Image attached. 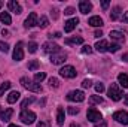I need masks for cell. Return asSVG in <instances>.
Listing matches in <instances>:
<instances>
[{
	"mask_svg": "<svg viewBox=\"0 0 128 127\" xmlns=\"http://www.w3.org/2000/svg\"><path fill=\"white\" fill-rule=\"evenodd\" d=\"M21 85L24 87V88H27V90H30V91H34V93H42V85L40 84H37L36 81H30L28 78H21Z\"/></svg>",
	"mask_w": 128,
	"mask_h": 127,
	"instance_id": "6da1fadb",
	"label": "cell"
},
{
	"mask_svg": "<svg viewBox=\"0 0 128 127\" xmlns=\"http://www.w3.org/2000/svg\"><path fill=\"white\" fill-rule=\"evenodd\" d=\"M107 94H109V97H110L113 102H118V100H121V99H122L124 93H122V90L119 88V85H118V84H112V85H110V88L107 90Z\"/></svg>",
	"mask_w": 128,
	"mask_h": 127,
	"instance_id": "7a4b0ae2",
	"label": "cell"
},
{
	"mask_svg": "<svg viewBox=\"0 0 128 127\" xmlns=\"http://www.w3.org/2000/svg\"><path fill=\"white\" fill-rule=\"evenodd\" d=\"M20 120L24 123V124H33L36 121V114L33 111H22L20 114Z\"/></svg>",
	"mask_w": 128,
	"mask_h": 127,
	"instance_id": "3957f363",
	"label": "cell"
},
{
	"mask_svg": "<svg viewBox=\"0 0 128 127\" xmlns=\"http://www.w3.org/2000/svg\"><path fill=\"white\" fill-rule=\"evenodd\" d=\"M86 117H88V120L91 123H98V121L103 120V115L100 114V111H97L96 108H90L88 112H86Z\"/></svg>",
	"mask_w": 128,
	"mask_h": 127,
	"instance_id": "277c9868",
	"label": "cell"
},
{
	"mask_svg": "<svg viewBox=\"0 0 128 127\" xmlns=\"http://www.w3.org/2000/svg\"><path fill=\"white\" fill-rule=\"evenodd\" d=\"M60 75L64 76V78H68V79H72V78H76V69L73 67V66H64L60 69Z\"/></svg>",
	"mask_w": 128,
	"mask_h": 127,
	"instance_id": "5b68a950",
	"label": "cell"
},
{
	"mask_svg": "<svg viewBox=\"0 0 128 127\" xmlns=\"http://www.w3.org/2000/svg\"><path fill=\"white\" fill-rule=\"evenodd\" d=\"M67 100H70V102H84L85 100V94L80 90H73V91H70L67 94Z\"/></svg>",
	"mask_w": 128,
	"mask_h": 127,
	"instance_id": "8992f818",
	"label": "cell"
},
{
	"mask_svg": "<svg viewBox=\"0 0 128 127\" xmlns=\"http://www.w3.org/2000/svg\"><path fill=\"white\" fill-rule=\"evenodd\" d=\"M67 58V54L64 51H58V52H54L51 54V63L52 64H63Z\"/></svg>",
	"mask_w": 128,
	"mask_h": 127,
	"instance_id": "52a82bcc",
	"label": "cell"
},
{
	"mask_svg": "<svg viewBox=\"0 0 128 127\" xmlns=\"http://www.w3.org/2000/svg\"><path fill=\"white\" fill-rule=\"evenodd\" d=\"M113 120H116L118 123L127 126L128 124V112L127 111H118V112H115L113 114Z\"/></svg>",
	"mask_w": 128,
	"mask_h": 127,
	"instance_id": "ba28073f",
	"label": "cell"
},
{
	"mask_svg": "<svg viewBox=\"0 0 128 127\" xmlns=\"http://www.w3.org/2000/svg\"><path fill=\"white\" fill-rule=\"evenodd\" d=\"M14 60L15 61H21L24 60V49H22V42H18L15 49H14Z\"/></svg>",
	"mask_w": 128,
	"mask_h": 127,
	"instance_id": "9c48e42d",
	"label": "cell"
},
{
	"mask_svg": "<svg viewBox=\"0 0 128 127\" xmlns=\"http://www.w3.org/2000/svg\"><path fill=\"white\" fill-rule=\"evenodd\" d=\"M37 23H39V17H37V14H36V12H32V14L27 17V20H26L24 26H26L27 29H30V27L37 26Z\"/></svg>",
	"mask_w": 128,
	"mask_h": 127,
	"instance_id": "30bf717a",
	"label": "cell"
},
{
	"mask_svg": "<svg viewBox=\"0 0 128 127\" xmlns=\"http://www.w3.org/2000/svg\"><path fill=\"white\" fill-rule=\"evenodd\" d=\"M43 51H45V52H51V54H54V52H58V51H61V49H60V46H58L57 43L46 42V43H43Z\"/></svg>",
	"mask_w": 128,
	"mask_h": 127,
	"instance_id": "8fae6325",
	"label": "cell"
},
{
	"mask_svg": "<svg viewBox=\"0 0 128 127\" xmlns=\"http://www.w3.org/2000/svg\"><path fill=\"white\" fill-rule=\"evenodd\" d=\"M78 24H79V20H78V18H72V20H68V21L66 23V26H64V32L66 33H72Z\"/></svg>",
	"mask_w": 128,
	"mask_h": 127,
	"instance_id": "7c38bea8",
	"label": "cell"
},
{
	"mask_svg": "<svg viewBox=\"0 0 128 127\" xmlns=\"http://www.w3.org/2000/svg\"><path fill=\"white\" fill-rule=\"evenodd\" d=\"M110 37H112L113 40H116L119 45H121L122 42H125V36H124V33L118 32V30H112V32H110Z\"/></svg>",
	"mask_w": 128,
	"mask_h": 127,
	"instance_id": "4fadbf2b",
	"label": "cell"
},
{
	"mask_svg": "<svg viewBox=\"0 0 128 127\" xmlns=\"http://www.w3.org/2000/svg\"><path fill=\"white\" fill-rule=\"evenodd\" d=\"M8 8H9L12 12L18 14V15L22 12V8H21V5H20L18 2H15V0H10V2H8Z\"/></svg>",
	"mask_w": 128,
	"mask_h": 127,
	"instance_id": "5bb4252c",
	"label": "cell"
},
{
	"mask_svg": "<svg viewBox=\"0 0 128 127\" xmlns=\"http://www.w3.org/2000/svg\"><path fill=\"white\" fill-rule=\"evenodd\" d=\"M91 9H92V3L91 2H85V0L79 2V11L82 14H88V12H91Z\"/></svg>",
	"mask_w": 128,
	"mask_h": 127,
	"instance_id": "9a60e30c",
	"label": "cell"
},
{
	"mask_svg": "<svg viewBox=\"0 0 128 127\" xmlns=\"http://www.w3.org/2000/svg\"><path fill=\"white\" fill-rule=\"evenodd\" d=\"M96 49L98 52H106V51H109V43H107V40H104V39L98 40L96 43Z\"/></svg>",
	"mask_w": 128,
	"mask_h": 127,
	"instance_id": "2e32d148",
	"label": "cell"
},
{
	"mask_svg": "<svg viewBox=\"0 0 128 127\" xmlns=\"http://www.w3.org/2000/svg\"><path fill=\"white\" fill-rule=\"evenodd\" d=\"M88 24L90 26H92V27H101L104 23H103V18L101 17H91L90 20H88Z\"/></svg>",
	"mask_w": 128,
	"mask_h": 127,
	"instance_id": "e0dca14e",
	"label": "cell"
},
{
	"mask_svg": "<svg viewBox=\"0 0 128 127\" xmlns=\"http://www.w3.org/2000/svg\"><path fill=\"white\" fill-rule=\"evenodd\" d=\"M66 43H68V45H79V43H84V39H82L80 36L67 37V39H66Z\"/></svg>",
	"mask_w": 128,
	"mask_h": 127,
	"instance_id": "ac0fdd59",
	"label": "cell"
},
{
	"mask_svg": "<svg viewBox=\"0 0 128 127\" xmlns=\"http://www.w3.org/2000/svg\"><path fill=\"white\" fill-rule=\"evenodd\" d=\"M12 115H14V109H12V108H8L4 112H2V114H0V117H2V120H3V121H9Z\"/></svg>",
	"mask_w": 128,
	"mask_h": 127,
	"instance_id": "d6986e66",
	"label": "cell"
},
{
	"mask_svg": "<svg viewBox=\"0 0 128 127\" xmlns=\"http://www.w3.org/2000/svg\"><path fill=\"white\" fill-rule=\"evenodd\" d=\"M64 118H66V115H64V109L63 108H58V109H57V123H58L60 126H63L64 124Z\"/></svg>",
	"mask_w": 128,
	"mask_h": 127,
	"instance_id": "ffe728a7",
	"label": "cell"
},
{
	"mask_svg": "<svg viewBox=\"0 0 128 127\" xmlns=\"http://www.w3.org/2000/svg\"><path fill=\"white\" fill-rule=\"evenodd\" d=\"M20 97H21L20 91H12L10 94L8 96V103H15V102H16Z\"/></svg>",
	"mask_w": 128,
	"mask_h": 127,
	"instance_id": "44dd1931",
	"label": "cell"
},
{
	"mask_svg": "<svg viewBox=\"0 0 128 127\" xmlns=\"http://www.w3.org/2000/svg\"><path fill=\"white\" fill-rule=\"evenodd\" d=\"M118 81H119V84H121L122 87L128 88V75L127 73H121V75L118 76Z\"/></svg>",
	"mask_w": 128,
	"mask_h": 127,
	"instance_id": "7402d4cb",
	"label": "cell"
},
{
	"mask_svg": "<svg viewBox=\"0 0 128 127\" xmlns=\"http://www.w3.org/2000/svg\"><path fill=\"white\" fill-rule=\"evenodd\" d=\"M0 21L4 23V24H10V23H12V18H10L9 12H2V14H0Z\"/></svg>",
	"mask_w": 128,
	"mask_h": 127,
	"instance_id": "603a6c76",
	"label": "cell"
},
{
	"mask_svg": "<svg viewBox=\"0 0 128 127\" xmlns=\"http://www.w3.org/2000/svg\"><path fill=\"white\" fill-rule=\"evenodd\" d=\"M37 26L40 27V29H46L48 26H49V20H48V17H40V20H39V23H37Z\"/></svg>",
	"mask_w": 128,
	"mask_h": 127,
	"instance_id": "cb8c5ba5",
	"label": "cell"
},
{
	"mask_svg": "<svg viewBox=\"0 0 128 127\" xmlns=\"http://www.w3.org/2000/svg\"><path fill=\"white\" fill-rule=\"evenodd\" d=\"M119 14H121V8H119V6L113 8V11H112V14H110V18H112V21H116V20L119 18Z\"/></svg>",
	"mask_w": 128,
	"mask_h": 127,
	"instance_id": "d4e9b609",
	"label": "cell"
},
{
	"mask_svg": "<svg viewBox=\"0 0 128 127\" xmlns=\"http://www.w3.org/2000/svg\"><path fill=\"white\" fill-rule=\"evenodd\" d=\"M90 103H91V105L103 103V97H101V96H91V97H90Z\"/></svg>",
	"mask_w": 128,
	"mask_h": 127,
	"instance_id": "484cf974",
	"label": "cell"
},
{
	"mask_svg": "<svg viewBox=\"0 0 128 127\" xmlns=\"http://www.w3.org/2000/svg\"><path fill=\"white\" fill-rule=\"evenodd\" d=\"M45 78H46V73H45V72H39V73H36V75H34V81H36L37 84H39V82H42Z\"/></svg>",
	"mask_w": 128,
	"mask_h": 127,
	"instance_id": "4316f807",
	"label": "cell"
},
{
	"mask_svg": "<svg viewBox=\"0 0 128 127\" xmlns=\"http://www.w3.org/2000/svg\"><path fill=\"white\" fill-rule=\"evenodd\" d=\"M10 85H12V84H10V82H9V81H6V82H3V84H2V85H0V96L3 94V93H4V91H8V90H9V88H10Z\"/></svg>",
	"mask_w": 128,
	"mask_h": 127,
	"instance_id": "83f0119b",
	"label": "cell"
},
{
	"mask_svg": "<svg viewBox=\"0 0 128 127\" xmlns=\"http://www.w3.org/2000/svg\"><path fill=\"white\" fill-rule=\"evenodd\" d=\"M34 100H36L34 97H30V99H26V100H24V102L21 103V108H22V111H24V109H26V108H27L28 105H32V103L34 102Z\"/></svg>",
	"mask_w": 128,
	"mask_h": 127,
	"instance_id": "f1b7e54d",
	"label": "cell"
},
{
	"mask_svg": "<svg viewBox=\"0 0 128 127\" xmlns=\"http://www.w3.org/2000/svg\"><path fill=\"white\" fill-rule=\"evenodd\" d=\"M49 85L51 87H54V88H57V87H60V81L57 79V78H49Z\"/></svg>",
	"mask_w": 128,
	"mask_h": 127,
	"instance_id": "f546056e",
	"label": "cell"
},
{
	"mask_svg": "<svg viewBox=\"0 0 128 127\" xmlns=\"http://www.w3.org/2000/svg\"><path fill=\"white\" fill-rule=\"evenodd\" d=\"M37 48H39V46H37V43H36V42H30V43H28V52L34 54V52L37 51Z\"/></svg>",
	"mask_w": 128,
	"mask_h": 127,
	"instance_id": "4dcf8cb0",
	"label": "cell"
},
{
	"mask_svg": "<svg viewBox=\"0 0 128 127\" xmlns=\"http://www.w3.org/2000/svg\"><path fill=\"white\" fill-rule=\"evenodd\" d=\"M119 48H121L119 43H112V45H109V51H110V52H116V51H119Z\"/></svg>",
	"mask_w": 128,
	"mask_h": 127,
	"instance_id": "1f68e13d",
	"label": "cell"
},
{
	"mask_svg": "<svg viewBox=\"0 0 128 127\" xmlns=\"http://www.w3.org/2000/svg\"><path fill=\"white\" fill-rule=\"evenodd\" d=\"M28 69H30V70H36V69H39V61H37V60L30 61V63H28Z\"/></svg>",
	"mask_w": 128,
	"mask_h": 127,
	"instance_id": "d6a6232c",
	"label": "cell"
},
{
	"mask_svg": "<svg viewBox=\"0 0 128 127\" xmlns=\"http://www.w3.org/2000/svg\"><path fill=\"white\" fill-rule=\"evenodd\" d=\"M0 51L2 52H8L9 51V45L6 42H0Z\"/></svg>",
	"mask_w": 128,
	"mask_h": 127,
	"instance_id": "836d02e7",
	"label": "cell"
},
{
	"mask_svg": "<svg viewBox=\"0 0 128 127\" xmlns=\"http://www.w3.org/2000/svg\"><path fill=\"white\" fill-rule=\"evenodd\" d=\"M96 91H97V93H100V94H101V93L104 91V85H103L101 82H98V84H96Z\"/></svg>",
	"mask_w": 128,
	"mask_h": 127,
	"instance_id": "e575fe53",
	"label": "cell"
},
{
	"mask_svg": "<svg viewBox=\"0 0 128 127\" xmlns=\"http://www.w3.org/2000/svg\"><path fill=\"white\" fill-rule=\"evenodd\" d=\"M82 52H84V54H91V52H92V48H91L90 45H84Z\"/></svg>",
	"mask_w": 128,
	"mask_h": 127,
	"instance_id": "d590c367",
	"label": "cell"
},
{
	"mask_svg": "<svg viewBox=\"0 0 128 127\" xmlns=\"http://www.w3.org/2000/svg\"><path fill=\"white\" fill-rule=\"evenodd\" d=\"M91 85H92L91 79H84V81H82V87H84V88H90Z\"/></svg>",
	"mask_w": 128,
	"mask_h": 127,
	"instance_id": "8d00e7d4",
	"label": "cell"
},
{
	"mask_svg": "<svg viewBox=\"0 0 128 127\" xmlns=\"http://www.w3.org/2000/svg\"><path fill=\"white\" fill-rule=\"evenodd\" d=\"M68 114L70 115H76V114H79V108H68Z\"/></svg>",
	"mask_w": 128,
	"mask_h": 127,
	"instance_id": "74e56055",
	"label": "cell"
},
{
	"mask_svg": "<svg viewBox=\"0 0 128 127\" xmlns=\"http://www.w3.org/2000/svg\"><path fill=\"white\" fill-rule=\"evenodd\" d=\"M64 14H66V15H72V14H74V8H66V9H64Z\"/></svg>",
	"mask_w": 128,
	"mask_h": 127,
	"instance_id": "f35d334b",
	"label": "cell"
},
{
	"mask_svg": "<svg viewBox=\"0 0 128 127\" xmlns=\"http://www.w3.org/2000/svg\"><path fill=\"white\" fill-rule=\"evenodd\" d=\"M109 5H110V2H107V0H106V2H103V3H101V8H103V9H107V8H109Z\"/></svg>",
	"mask_w": 128,
	"mask_h": 127,
	"instance_id": "ab89813d",
	"label": "cell"
},
{
	"mask_svg": "<svg viewBox=\"0 0 128 127\" xmlns=\"http://www.w3.org/2000/svg\"><path fill=\"white\" fill-rule=\"evenodd\" d=\"M122 21H124V23H128V12H124V15H122Z\"/></svg>",
	"mask_w": 128,
	"mask_h": 127,
	"instance_id": "60d3db41",
	"label": "cell"
},
{
	"mask_svg": "<svg viewBox=\"0 0 128 127\" xmlns=\"http://www.w3.org/2000/svg\"><path fill=\"white\" fill-rule=\"evenodd\" d=\"M94 36H96V37H101V36H103V32H101V30H97V32L94 33Z\"/></svg>",
	"mask_w": 128,
	"mask_h": 127,
	"instance_id": "b9f144b4",
	"label": "cell"
},
{
	"mask_svg": "<svg viewBox=\"0 0 128 127\" xmlns=\"http://www.w3.org/2000/svg\"><path fill=\"white\" fill-rule=\"evenodd\" d=\"M51 37H55V39H58V37H61V33H54V34H49Z\"/></svg>",
	"mask_w": 128,
	"mask_h": 127,
	"instance_id": "7bdbcfd3",
	"label": "cell"
},
{
	"mask_svg": "<svg viewBox=\"0 0 128 127\" xmlns=\"http://www.w3.org/2000/svg\"><path fill=\"white\" fill-rule=\"evenodd\" d=\"M96 127H107V123H106V121H100V124L96 126Z\"/></svg>",
	"mask_w": 128,
	"mask_h": 127,
	"instance_id": "ee69618b",
	"label": "cell"
},
{
	"mask_svg": "<svg viewBox=\"0 0 128 127\" xmlns=\"http://www.w3.org/2000/svg\"><path fill=\"white\" fill-rule=\"evenodd\" d=\"M122 60H124V61H128V52H127V54H124V55H122Z\"/></svg>",
	"mask_w": 128,
	"mask_h": 127,
	"instance_id": "f6af8a7d",
	"label": "cell"
},
{
	"mask_svg": "<svg viewBox=\"0 0 128 127\" xmlns=\"http://www.w3.org/2000/svg\"><path fill=\"white\" fill-rule=\"evenodd\" d=\"M2 34H3V36H8V34H9V32H8V30H4V29H3V30H2Z\"/></svg>",
	"mask_w": 128,
	"mask_h": 127,
	"instance_id": "bcb514c9",
	"label": "cell"
},
{
	"mask_svg": "<svg viewBox=\"0 0 128 127\" xmlns=\"http://www.w3.org/2000/svg\"><path fill=\"white\" fill-rule=\"evenodd\" d=\"M45 126H46L45 123H39V124H37V127H45Z\"/></svg>",
	"mask_w": 128,
	"mask_h": 127,
	"instance_id": "7dc6e473",
	"label": "cell"
},
{
	"mask_svg": "<svg viewBox=\"0 0 128 127\" xmlns=\"http://www.w3.org/2000/svg\"><path fill=\"white\" fill-rule=\"evenodd\" d=\"M125 105H128V94L125 96Z\"/></svg>",
	"mask_w": 128,
	"mask_h": 127,
	"instance_id": "c3c4849f",
	"label": "cell"
},
{
	"mask_svg": "<svg viewBox=\"0 0 128 127\" xmlns=\"http://www.w3.org/2000/svg\"><path fill=\"white\" fill-rule=\"evenodd\" d=\"M72 127H79V124H74V123H73V124H72Z\"/></svg>",
	"mask_w": 128,
	"mask_h": 127,
	"instance_id": "681fc988",
	"label": "cell"
},
{
	"mask_svg": "<svg viewBox=\"0 0 128 127\" xmlns=\"http://www.w3.org/2000/svg\"><path fill=\"white\" fill-rule=\"evenodd\" d=\"M9 127H20V126H15V124H10Z\"/></svg>",
	"mask_w": 128,
	"mask_h": 127,
	"instance_id": "f907efd6",
	"label": "cell"
},
{
	"mask_svg": "<svg viewBox=\"0 0 128 127\" xmlns=\"http://www.w3.org/2000/svg\"><path fill=\"white\" fill-rule=\"evenodd\" d=\"M2 6H3V2H0V9H2Z\"/></svg>",
	"mask_w": 128,
	"mask_h": 127,
	"instance_id": "816d5d0a",
	"label": "cell"
},
{
	"mask_svg": "<svg viewBox=\"0 0 128 127\" xmlns=\"http://www.w3.org/2000/svg\"><path fill=\"white\" fill-rule=\"evenodd\" d=\"M0 114H2V106H0Z\"/></svg>",
	"mask_w": 128,
	"mask_h": 127,
	"instance_id": "f5cc1de1",
	"label": "cell"
}]
</instances>
